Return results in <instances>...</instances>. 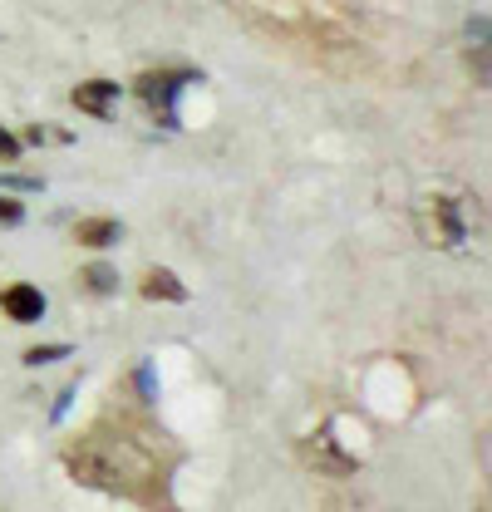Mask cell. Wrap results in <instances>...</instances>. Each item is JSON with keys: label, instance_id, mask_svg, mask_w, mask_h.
I'll list each match as a JSON object with an SVG mask.
<instances>
[{"label": "cell", "instance_id": "1", "mask_svg": "<svg viewBox=\"0 0 492 512\" xmlns=\"http://www.w3.org/2000/svg\"><path fill=\"white\" fill-rule=\"evenodd\" d=\"M64 468L74 473V483L123 493V498H138V503H158V488L168 478L158 468V458L138 444V434H114V429H94L79 444H69Z\"/></svg>", "mask_w": 492, "mask_h": 512}, {"label": "cell", "instance_id": "2", "mask_svg": "<svg viewBox=\"0 0 492 512\" xmlns=\"http://www.w3.org/2000/svg\"><path fill=\"white\" fill-rule=\"evenodd\" d=\"M192 79H202L197 69H143L138 74V99L148 109V119L163 128H178V94H183Z\"/></svg>", "mask_w": 492, "mask_h": 512}, {"label": "cell", "instance_id": "3", "mask_svg": "<svg viewBox=\"0 0 492 512\" xmlns=\"http://www.w3.org/2000/svg\"><path fill=\"white\" fill-rule=\"evenodd\" d=\"M419 232H424V242H438V247H458L468 237L453 197H424L419 202Z\"/></svg>", "mask_w": 492, "mask_h": 512}, {"label": "cell", "instance_id": "4", "mask_svg": "<svg viewBox=\"0 0 492 512\" xmlns=\"http://www.w3.org/2000/svg\"><path fill=\"white\" fill-rule=\"evenodd\" d=\"M69 104L79 114H89V119H114V109H119V79H84L69 94Z\"/></svg>", "mask_w": 492, "mask_h": 512}, {"label": "cell", "instance_id": "5", "mask_svg": "<svg viewBox=\"0 0 492 512\" xmlns=\"http://www.w3.org/2000/svg\"><path fill=\"white\" fill-rule=\"evenodd\" d=\"M0 311L15 320V325H35V320H45V291L40 286H30V281H15V286H5L0 291Z\"/></svg>", "mask_w": 492, "mask_h": 512}, {"label": "cell", "instance_id": "6", "mask_svg": "<svg viewBox=\"0 0 492 512\" xmlns=\"http://www.w3.org/2000/svg\"><path fill=\"white\" fill-rule=\"evenodd\" d=\"M138 291H143V301H173V306H183V301H187V286L178 281V271H168V266L143 271Z\"/></svg>", "mask_w": 492, "mask_h": 512}, {"label": "cell", "instance_id": "7", "mask_svg": "<svg viewBox=\"0 0 492 512\" xmlns=\"http://www.w3.org/2000/svg\"><path fill=\"white\" fill-rule=\"evenodd\" d=\"M119 237H123V222H114V217H79L74 222V242L79 247H94L99 252V247H114Z\"/></svg>", "mask_w": 492, "mask_h": 512}, {"label": "cell", "instance_id": "8", "mask_svg": "<svg viewBox=\"0 0 492 512\" xmlns=\"http://www.w3.org/2000/svg\"><path fill=\"white\" fill-rule=\"evenodd\" d=\"M79 286H84L89 296H114V291H119V271L104 266V261H94V266L79 271Z\"/></svg>", "mask_w": 492, "mask_h": 512}, {"label": "cell", "instance_id": "9", "mask_svg": "<svg viewBox=\"0 0 492 512\" xmlns=\"http://www.w3.org/2000/svg\"><path fill=\"white\" fill-rule=\"evenodd\" d=\"M64 355H74V350H69V345H30V350H25V365H30V370H40V365H60Z\"/></svg>", "mask_w": 492, "mask_h": 512}, {"label": "cell", "instance_id": "10", "mask_svg": "<svg viewBox=\"0 0 492 512\" xmlns=\"http://www.w3.org/2000/svg\"><path fill=\"white\" fill-rule=\"evenodd\" d=\"M0 188L5 192H40L45 178H25V173H0Z\"/></svg>", "mask_w": 492, "mask_h": 512}, {"label": "cell", "instance_id": "11", "mask_svg": "<svg viewBox=\"0 0 492 512\" xmlns=\"http://www.w3.org/2000/svg\"><path fill=\"white\" fill-rule=\"evenodd\" d=\"M25 222V207L15 197H0V227H20Z\"/></svg>", "mask_w": 492, "mask_h": 512}, {"label": "cell", "instance_id": "12", "mask_svg": "<svg viewBox=\"0 0 492 512\" xmlns=\"http://www.w3.org/2000/svg\"><path fill=\"white\" fill-rule=\"evenodd\" d=\"M20 158V138L10 128H0V163H15Z\"/></svg>", "mask_w": 492, "mask_h": 512}, {"label": "cell", "instance_id": "13", "mask_svg": "<svg viewBox=\"0 0 492 512\" xmlns=\"http://www.w3.org/2000/svg\"><path fill=\"white\" fill-rule=\"evenodd\" d=\"M138 389H143V399H153V394H158V380H153V365H138Z\"/></svg>", "mask_w": 492, "mask_h": 512}, {"label": "cell", "instance_id": "14", "mask_svg": "<svg viewBox=\"0 0 492 512\" xmlns=\"http://www.w3.org/2000/svg\"><path fill=\"white\" fill-rule=\"evenodd\" d=\"M74 394H79V389L69 384V389H64V394H60V404H55V419H64V409H69V399H74Z\"/></svg>", "mask_w": 492, "mask_h": 512}]
</instances>
